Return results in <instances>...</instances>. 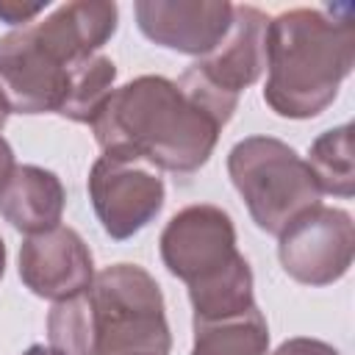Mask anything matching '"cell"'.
<instances>
[{
	"label": "cell",
	"instance_id": "6da1fadb",
	"mask_svg": "<svg viewBox=\"0 0 355 355\" xmlns=\"http://www.w3.org/2000/svg\"><path fill=\"white\" fill-rule=\"evenodd\" d=\"M230 116L186 78L139 75L111 92L92 130L103 155L189 175L208 164Z\"/></svg>",
	"mask_w": 355,
	"mask_h": 355
},
{
	"label": "cell",
	"instance_id": "7a4b0ae2",
	"mask_svg": "<svg viewBox=\"0 0 355 355\" xmlns=\"http://www.w3.org/2000/svg\"><path fill=\"white\" fill-rule=\"evenodd\" d=\"M119 8L108 0H72L42 22L0 39V94L11 114H58L75 69L116 33Z\"/></svg>",
	"mask_w": 355,
	"mask_h": 355
},
{
	"label": "cell",
	"instance_id": "3957f363",
	"mask_svg": "<svg viewBox=\"0 0 355 355\" xmlns=\"http://www.w3.org/2000/svg\"><path fill=\"white\" fill-rule=\"evenodd\" d=\"M47 338L61 355H169L161 286L139 263H111L89 288L53 305Z\"/></svg>",
	"mask_w": 355,
	"mask_h": 355
},
{
	"label": "cell",
	"instance_id": "277c9868",
	"mask_svg": "<svg viewBox=\"0 0 355 355\" xmlns=\"http://www.w3.org/2000/svg\"><path fill=\"white\" fill-rule=\"evenodd\" d=\"M355 64L349 8L297 6L266 25V105L286 119L319 116Z\"/></svg>",
	"mask_w": 355,
	"mask_h": 355
},
{
	"label": "cell",
	"instance_id": "5b68a950",
	"mask_svg": "<svg viewBox=\"0 0 355 355\" xmlns=\"http://www.w3.org/2000/svg\"><path fill=\"white\" fill-rule=\"evenodd\" d=\"M161 261L186 283L194 319H222L255 305L252 269L236 247L227 211L211 202L180 208L164 227Z\"/></svg>",
	"mask_w": 355,
	"mask_h": 355
},
{
	"label": "cell",
	"instance_id": "8992f818",
	"mask_svg": "<svg viewBox=\"0 0 355 355\" xmlns=\"http://www.w3.org/2000/svg\"><path fill=\"white\" fill-rule=\"evenodd\" d=\"M227 175L252 222L269 236H280L288 222L322 202L305 158L275 136H247L236 141L227 153Z\"/></svg>",
	"mask_w": 355,
	"mask_h": 355
},
{
	"label": "cell",
	"instance_id": "52a82bcc",
	"mask_svg": "<svg viewBox=\"0 0 355 355\" xmlns=\"http://www.w3.org/2000/svg\"><path fill=\"white\" fill-rule=\"evenodd\" d=\"M355 255V222L344 208L313 205L288 222L277 236L283 272L302 286H330L341 280Z\"/></svg>",
	"mask_w": 355,
	"mask_h": 355
},
{
	"label": "cell",
	"instance_id": "ba28073f",
	"mask_svg": "<svg viewBox=\"0 0 355 355\" xmlns=\"http://www.w3.org/2000/svg\"><path fill=\"white\" fill-rule=\"evenodd\" d=\"M89 200L103 230L125 241L144 230L164 208L161 175L139 161L100 155L89 169Z\"/></svg>",
	"mask_w": 355,
	"mask_h": 355
},
{
	"label": "cell",
	"instance_id": "9c48e42d",
	"mask_svg": "<svg viewBox=\"0 0 355 355\" xmlns=\"http://www.w3.org/2000/svg\"><path fill=\"white\" fill-rule=\"evenodd\" d=\"M266 25L269 17L255 6H233V22L225 39L183 75L205 89L214 100L236 108L239 94L266 69Z\"/></svg>",
	"mask_w": 355,
	"mask_h": 355
},
{
	"label": "cell",
	"instance_id": "30bf717a",
	"mask_svg": "<svg viewBox=\"0 0 355 355\" xmlns=\"http://www.w3.org/2000/svg\"><path fill=\"white\" fill-rule=\"evenodd\" d=\"M19 280L42 300H69L94 280L92 250L78 230L64 225L28 236L19 247Z\"/></svg>",
	"mask_w": 355,
	"mask_h": 355
},
{
	"label": "cell",
	"instance_id": "8fae6325",
	"mask_svg": "<svg viewBox=\"0 0 355 355\" xmlns=\"http://www.w3.org/2000/svg\"><path fill=\"white\" fill-rule=\"evenodd\" d=\"M139 31L158 47L186 55H208L233 22L227 0H139L133 6Z\"/></svg>",
	"mask_w": 355,
	"mask_h": 355
},
{
	"label": "cell",
	"instance_id": "7c38bea8",
	"mask_svg": "<svg viewBox=\"0 0 355 355\" xmlns=\"http://www.w3.org/2000/svg\"><path fill=\"white\" fill-rule=\"evenodd\" d=\"M64 205H67V191L61 178L36 164L14 166L0 194V214L14 230L25 236H36L58 227L64 216Z\"/></svg>",
	"mask_w": 355,
	"mask_h": 355
},
{
	"label": "cell",
	"instance_id": "4fadbf2b",
	"mask_svg": "<svg viewBox=\"0 0 355 355\" xmlns=\"http://www.w3.org/2000/svg\"><path fill=\"white\" fill-rule=\"evenodd\" d=\"M191 355H269V324L258 305L222 319H194Z\"/></svg>",
	"mask_w": 355,
	"mask_h": 355
},
{
	"label": "cell",
	"instance_id": "5bb4252c",
	"mask_svg": "<svg viewBox=\"0 0 355 355\" xmlns=\"http://www.w3.org/2000/svg\"><path fill=\"white\" fill-rule=\"evenodd\" d=\"M308 169L316 178L322 194L352 197L355 194V166H352V125L324 130L308 147Z\"/></svg>",
	"mask_w": 355,
	"mask_h": 355
},
{
	"label": "cell",
	"instance_id": "9a60e30c",
	"mask_svg": "<svg viewBox=\"0 0 355 355\" xmlns=\"http://www.w3.org/2000/svg\"><path fill=\"white\" fill-rule=\"evenodd\" d=\"M114 80H116V64L103 53L92 55L89 61H83L75 69L67 103H64V108L58 114L72 119V122L92 125L97 119V114L103 111L105 100L111 97Z\"/></svg>",
	"mask_w": 355,
	"mask_h": 355
},
{
	"label": "cell",
	"instance_id": "2e32d148",
	"mask_svg": "<svg viewBox=\"0 0 355 355\" xmlns=\"http://www.w3.org/2000/svg\"><path fill=\"white\" fill-rule=\"evenodd\" d=\"M272 355H341L333 344L319 341V338H308V336H297L283 341Z\"/></svg>",
	"mask_w": 355,
	"mask_h": 355
},
{
	"label": "cell",
	"instance_id": "e0dca14e",
	"mask_svg": "<svg viewBox=\"0 0 355 355\" xmlns=\"http://www.w3.org/2000/svg\"><path fill=\"white\" fill-rule=\"evenodd\" d=\"M44 6H47V3L25 6V3L8 0V3H0V19H3L6 25H11V28H25V25H31V22L44 11Z\"/></svg>",
	"mask_w": 355,
	"mask_h": 355
},
{
	"label": "cell",
	"instance_id": "ac0fdd59",
	"mask_svg": "<svg viewBox=\"0 0 355 355\" xmlns=\"http://www.w3.org/2000/svg\"><path fill=\"white\" fill-rule=\"evenodd\" d=\"M14 150H11V144L0 136V194H3V189H6V183H8V178H11V172H14Z\"/></svg>",
	"mask_w": 355,
	"mask_h": 355
},
{
	"label": "cell",
	"instance_id": "d6986e66",
	"mask_svg": "<svg viewBox=\"0 0 355 355\" xmlns=\"http://www.w3.org/2000/svg\"><path fill=\"white\" fill-rule=\"evenodd\" d=\"M22 355H61L58 349H53V347H44V344H31Z\"/></svg>",
	"mask_w": 355,
	"mask_h": 355
},
{
	"label": "cell",
	"instance_id": "ffe728a7",
	"mask_svg": "<svg viewBox=\"0 0 355 355\" xmlns=\"http://www.w3.org/2000/svg\"><path fill=\"white\" fill-rule=\"evenodd\" d=\"M8 114H11V111H8V105H6V100H3V94H0V130L6 128V119H8Z\"/></svg>",
	"mask_w": 355,
	"mask_h": 355
},
{
	"label": "cell",
	"instance_id": "44dd1931",
	"mask_svg": "<svg viewBox=\"0 0 355 355\" xmlns=\"http://www.w3.org/2000/svg\"><path fill=\"white\" fill-rule=\"evenodd\" d=\"M3 272H6V244L0 239V277H3Z\"/></svg>",
	"mask_w": 355,
	"mask_h": 355
}]
</instances>
